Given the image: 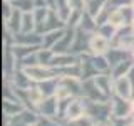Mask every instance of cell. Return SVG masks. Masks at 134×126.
<instances>
[{
  "label": "cell",
  "mask_w": 134,
  "mask_h": 126,
  "mask_svg": "<svg viewBox=\"0 0 134 126\" xmlns=\"http://www.w3.org/2000/svg\"><path fill=\"white\" fill-rule=\"evenodd\" d=\"M84 104H86V114L91 116L96 123H109V121H111V118H112L111 99H109V101L84 99Z\"/></svg>",
  "instance_id": "cell-1"
},
{
  "label": "cell",
  "mask_w": 134,
  "mask_h": 126,
  "mask_svg": "<svg viewBox=\"0 0 134 126\" xmlns=\"http://www.w3.org/2000/svg\"><path fill=\"white\" fill-rule=\"evenodd\" d=\"M25 72L27 76L32 79V82H44L47 79H54V77H59L57 74V69L52 66H42V64H35V66H30V67H25Z\"/></svg>",
  "instance_id": "cell-2"
},
{
  "label": "cell",
  "mask_w": 134,
  "mask_h": 126,
  "mask_svg": "<svg viewBox=\"0 0 134 126\" xmlns=\"http://www.w3.org/2000/svg\"><path fill=\"white\" fill-rule=\"evenodd\" d=\"M111 47H112L111 40L106 39L104 35H100L97 30L91 35V40H89V54L91 56H106Z\"/></svg>",
  "instance_id": "cell-3"
},
{
  "label": "cell",
  "mask_w": 134,
  "mask_h": 126,
  "mask_svg": "<svg viewBox=\"0 0 134 126\" xmlns=\"http://www.w3.org/2000/svg\"><path fill=\"white\" fill-rule=\"evenodd\" d=\"M82 98L84 99H91V101H109L111 99L99 89V86L96 84L94 77L82 81Z\"/></svg>",
  "instance_id": "cell-4"
},
{
  "label": "cell",
  "mask_w": 134,
  "mask_h": 126,
  "mask_svg": "<svg viewBox=\"0 0 134 126\" xmlns=\"http://www.w3.org/2000/svg\"><path fill=\"white\" fill-rule=\"evenodd\" d=\"M111 106H112V116L116 118H131V99L121 98L117 94L111 96Z\"/></svg>",
  "instance_id": "cell-5"
},
{
  "label": "cell",
  "mask_w": 134,
  "mask_h": 126,
  "mask_svg": "<svg viewBox=\"0 0 134 126\" xmlns=\"http://www.w3.org/2000/svg\"><path fill=\"white\" fill-rule=\"evenodd\" d=\"M86 114V104H84V99L82 98H72L67 106V111H65V124L69 121H74L77 118H81Z\"/></svg>",
  "instance_id": "cell-6"
},
{
  "label": "cell",
  "mask_w": 134,
  "mask_h": 126,
  "mask_svg": "<svg viewBox=\"0 0 134 126\" xmlns=\"http://www.w3.org/2000/svg\"><path fill=\"white\" fill-rule=\"evenodd\" d=\"M14 45H42V34L34 32H19L14 35Z\"/></svg>",
  "instance_id": "cell-7"
},
{
  "label": "cell",
  "mask_w": 134,
  "mask_h": 126,
  "mask_svg": "<svg viewBox=\"0 0 134 126\" xmlns=\"http://www.w3.org/2000/svg\"><path fill=\"white\" fill-rule=\"evenodd\" d=\"M114 94L126 98V99H132V86L127 76L114 79Z\"/></svg>",
  "instance_id": "cell-8"
},
{
  "label": "cell",
  "mask_w": 134,
  "mask_h": 126,
  "mask_svg": "<svg viewBox=\"0 0 134 126\" xmlns=\"http://www.w3.org/2000/svg\"><path fill=\"white\" fill-rule=\"evenodd\" d=\"M94 81H96V84L99 86V89L102 91L104 94L107 96V98H111V96L114 94V77L111 76V72L96 76Z\"/></svg>",
  "instance_id": "cell-9"
},
{
  "label": "cell",
  "mask_w": 134,
  "mask_h": 126,
  "mask_svg": "<svg viewBox=\"0 0 134 126\" xmlns=\"http://www.w3.org/2000/svg\"><path fill=\"white\" fill-rule=\"evenodd\" d=\"M57 109H59V101L55 96L45 98L44 103H40L39 106V114L45 118H55L57 116Z\"/></svg>",
  "instance_id": "cell-10"
},
{
  "label": "cell",
  "mask_w": 134,
  "mask_h": 126,
  "mask_svg": "<svg viewBox=\"0 0 134 126\" xmlns=\"http://www.w3.org/2000/svg\"><path fill=\"white\" fill-rule=\"evenodd\" d=\"M79 62H81V56L65 52V54H55L50 66L59 69V67H67V66H72V64H79Z\"/></svg>",
  "instance_id": "cell-11"
},
{
  "label": "cell",
  "mask_w": 134,
  "mask_h": 126,
  "mask_svg": "<svg viewBox=\"0 0 134 126\" xmlns=\"http://www.w3.org/2000/svg\"><path fill=\"white\" fill-rule=\"evenodd\" d=\"M7 81H12V84L15 86V89H20V91H27L29 87L32 86V79L27 76L24 69H17L14 76H12V79H7Z\"/></svg>",
  "instance_id": "cell-12"
},
{
  "label": "cell",
  "mask_w": 134,
  "mask_h": 126,
  "mask_svg": "<svg viewBox=\"0 0 134 126\" xmlns=\"http://www.w3.org/2000/svg\"><path fill=\"white\" fill-rule=\"evenodd\" d=\"M106 57H107L109 64H111V69H112V67L117 66L119 62H122V61H126L127 57H131V52H129V50H126V49L114 47V45H112V47L109 49V52L106 54Z\"/></svg>",
  "instance_id": "cell-13"
},
{
  "label": "cell",
  "mask_w": 134,
  "mask_h": 126,
  "mask_svg": "<svg viewBox=\"0 0 134 126\" xmlns=\"http://www.w3.org/2000/svg\"><path fill=\"white\" fill-rule=\"evenodd\" d=\"M24 109H25V106L20 101H7V99L2 101V111H3V116H7V118L19 116Z\"/></svg>",
  "instance_id": "cell-14"
},
{
  "label": "cell",
  "mask_w": 134,
  "mask_h": 126,
  "mask_svg": "<svg viewBox=\"0 0 134 126\" xmlns=\"http://www.w3.org/2000/svg\"><path fill=\"white\" fill-rule=\"evenodd\" d=\"M65 30H67V27L65 29H57V30H50L47 34H44V35H42V47L54 49L55 44L62 39V35L65 34Z\"/></svg>",
  "instance_id": "cell-15"
},
{
  "label": "cell",
  "mask_w": 134,
  "mask_h": 126,
  "mask_svg": "<svg viewBox=\"0 0 134 126\" xmlns=\"http://www.w3.org/2000/svg\"><path fill=\"white\" fill-rule=\"evenodd\" d=\"M132 66H134L132 57H127L126 61L119 62L117 66L112 67V69H111V76H112L114 79H117V77H122V76H127V74H129V71L132 69Z\"/></svg>",
  "instance_id": "cell-16"
},
{
  "label": "cell",
  "mask_w": 134,
  "mask_h": 126,
  "mask_svg": "<svg viewBox=\"0 0 134 126\" xmlns=\"http://www.w3.org/2000/svg\"><path fill=\"white\" fill-rule=\"evenodd\" d=\"M106 3H107V0H86V8L84 10L96 19L99 15V12L106 7Z\"/></svg>",
  "instance_id": "cell-17"
},
{
  "label": "cell",
  "mask_w": 134,
  "mask_h": 126,
  "mask_svg": "<svg viewBox=\"0 0 134 126\" xmlns=\"http://www.w3.org/2000/svg\"><path fill=\"white\" fill-rule=\"evenodd\" d=\"M57 86H59V77H54V79H47L44 82H39V87L42 89L45 98H50V96H55V91H57Z\"/></svg>",
  "instance_id": "cell-18"
},
{
  "label": "cell",
  "mask_w": 134,
  "mask_h": 126,
  "mask_svg": "<svg viewBox=\"0 0 134 126\" xmlns=\"http://www.w3.org/2000/svg\"><path fill=\"white\" fill-rule=\"evenodd\" d=\"M42 47V45H12V50L17 56V59H22V57H27L30 54L37 52Z\"/></svg>",
  "instance_id": "cell-19"
},
{
  "label": "cell",
  "mask_w": 134,
  "mask_h": 126,
  "mask_svg": "<svg viewBox=\"0 0 134 126\" xmlns=\"http://www.w3.org/2000/svg\"><path fill=\"white\" fill-rule=\"evenodd\" d=\"M34 30H37L34 12H25L22 15V30L20 32H34Z\"/></svg>",
  "instance_id": "cell-20"
},
{
  "label": "cell",
  "mask_w": 134,
  "mask_h": 126,
  "mask_svg": "<svg viewBox=\"0 0 134 126\" xmlns=\"http://www.w3.org/2000/svg\"><path fill=\"white\" fill-rule=\"evenodd\" d=\"M54 56H55V52L52 49L40 47L37 50V59H39V64H42V66H50L54 61Z\"/></svg>",
  "instance_id": "cell-21"
},
{
  "label": "cell",
  "mask_w": 134,
  "mask_h": 126,
  "mask_svg": "<svg viewBox=\"0 0 134 126\" xmlns=\"http://www.w3.org/2000/svg\"><path fill=\"white\" fill-rule=\"evenodd\" d=\"M14 7L19 8L20 12H34L35 10V0H14Z\"/></svg>",
  "instance_id": "cell-22"
},
{
  "label": "cell",
  "mask_w": 134,
  "mask_h": 126,
  "mask_svg": "<svg viewBox=\"0 0 134 126\" xmlns=\"http://www.w3.org/2000/svg\"><path fill=\"white\" fill-rule=\"evenodd\" d=\"M97 32L100 34V35H104L106 39L112 40V39H114V35H116V32H117V29L112 27L109 22H106V24H102V25H99V27H97Z\"/></svg>",
  "instance_id": "cell-23"
},
{
  "label": "cell",
  "mask_w": 134,
  "mask_h": 126,
  "mask_svg": "<svg viewBox=\"0 0 134 126\" xmlns=\"http://www.w3.org/2000/svg\"><path fill=\"white\" fill-rule=\"evenodd\" d=\"M65 126H96V121L92 119L91 116L84 114V116L77 118V119H74V121H69Z\"/></svg>",
  "instance_id": "cell-24"
},
{
  "label": "cell",
  "mask_w": 134,
  "mask_h": 126,
  "mask_svg": "<svg viewBox=\"0 0 134 126\" xmlns=\"http://www.w3.org/2000/svg\"><path fill=\"white\" fill-rule=\"evenodd\" d=\"M39 126H64V124H62L60 121H57L55 118H45V116H40Z\"/></svg>",
  "instance_id": "cell-25"
},
{
  "label": "cell",
  "mask_w": 134,
  "mask_h": 126,
  "mask_svg": "<svg viewBox=\"0 0 134 126\" xmlns=\"http://www.w3.org/2000/svg\"><path fill=\"white\" fill-rule=\"evenodd\" d=\"M127 119L129 118H116V116H112L111 121H109V126H126Z\"/></svg>",
  "instance_id": "cell-26"
},
{
  "label": "cell",
  "mask_w": 134,
  "mask_h": 126,
  "mask_svg": "<svg viewBox=\"0 0 134 126\" xmlns=\"http://www.w3.org/2000/svg\"><path fill=\"white\" fill-rule=\"evenodd\" d=\"M127 77H129V81H131V86H132V98H134V66H132V69L129 71Z\"/></svg>",
  "instance_id": "cell-27"
},
{
  "label": "cell",
  "mask_w": 134,
  "mask_h": 126,
  "mask_svg": "<svg viewBox=\"0 0 134 126\" xmlns=\"http://www.w3.org/2000/svg\"><path fill=\"white\" fill-rule=\"evenodd\" d=\"M126 126H134V118H132V116L127 119V123H126Z\"/></svg>",
  "instance_id": "cell-28"
},
{
  "label": "cell",
  "mask_w": 134,
  "mask_h": 126,
  "mask_svg": "<svg viewBox=\"0 0 134 126\" xmlns=\"http://www.w3.org/2000/svg\"><path fill=\"white\" fill-rule=\"evenodd\" d=\"M131 116H134V98L131 99Z\"/></svg>",
  "instance_id": "cell-29"
},
{
  "label": "cell",
  "mask_w": 134,
  "mask_h": 126,
  "mask_svg": "<svg viewBox=\"0 0 134 126\" xmlns=\"http://www.w3.org/2000/svg\"><path fill=\"white\" fill-rule=\"evenodd\" d=\"M96 126H109V123H96Z\"/></svg>",
  "instance_id": "cell-30"
},
{
  "label": "cell",
  "mask_w": 134,
  "mask_h": 126,
  "mask_svg": "<svg viewBox=\"0 0 134 126\" xmlns=\"http://www.w3.org/2000/svg\"><path fill=\"white\" fill-rule=\"evenodd\" d=\"M131 57H132V61H134V49L131 50Z\"/></svg>",
  "instance_id": "cell-31"
},
{
  "label": "cell",
  "mask_w": 134,
  "mask_h": 126,
  "mask_svg": "<svg viewBox=\"0 0 134 126\" xmlns=\"http://www.w3.org/2000/svg\"><path fill=\"white\" fill-rule=\"evenodd\" d=\"M131 29H132V34H134V20H132V24H131Z\"/></svg>",
  "instance_id": "cell-32"
},
{
  "label": "cell",
  "mask_w": 134,
  "mask_h": 126,
  "mask_svg": "<svg viewBox=\"0 0 134 126\" xmlns=\"http://www.w3.org/2000/svg\"><path fill=\"white\" fill-rule=\"evenodd\" d=\"M32 126H39V123H37V124H32Z\"/></svg>",
  "instance_id": "cell-33"
},
{
  "label": "cell",
  "mask_w": 134,
  "mask_h": 126,
  "mask_svg": "<svg viewBox=\"0 0 134 126\" xmlns=\"http://www.w3.org/2000/svg\"><path fill=\"white\" fill-rule=\"evenodd\" d=\"M132 118H134V116H132Z\"/></svg>",
  "instance_id": "cell-34"
}]
</instances>
